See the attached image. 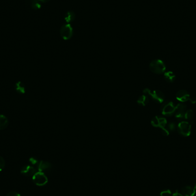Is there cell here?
I'll use <instances>...</instances> for the list:
<instances>
[{
	"label": "cell",
	"mask_w": 196,
	"mask_h": 196,
	"mask_svg": "<svg viewBox=\"0 0 196 196\" xmlns=\"http://www.w3.org/2000/svg\"><path fill=\"white\" fill-rule=\"evenodd\" d=\"M143 93L148 96H150L153 100L158 103H162L164 102L165 95L160 90H151L149 88H145Z\"/></svg>",
	"instance_id": "cell-1"
},
{
	"label": "cell",
	"mask_w": 196,
	"mask_h": 196,
	"mask_svg": "<svg viewBox=\"0 0 196 196\" xmlns=\"http://www.w3.org/2000/svg\"><path fill=\"white\" fill-rule=\"evenodd\" d=\"M150 71L156 74H161L164 73L166 70V65L163 61L160 59H155L152 61L149 65Z\"/></svg>",
	"instance_id": "cell-2"
},
{
	"label": "cell",
	"mask_w": 196,
	"mask_h": 196,
	"mask_svg": "<svg viewBox=\"0 0 196 196\" xmlns=\"http://www.w3.org/2000/svg\"><path fill=\"white\" fill-rule=\"evenodd\" d=\"M60 35L64 40H68L71 39L74 35V29L69 24H65L61 27Z\"/></svg>",
	"instance_id": "cell-3"
},
{
	"label": "cell",
	"mask_w": 196,
	"mask_h": 196,
	"mask_svg": "<svg viewBox=\"0 0 196 196\" xmlns=\"http://www.w3.org/2000/svg\"><path fill=\"white\" fill-rule=\"evenodd\" d=\"M192 126L188 122L182 121L178 125V131L183 136H189L191 134Z\"/></svg>",
	"instance_id": "cell-4"
},
{
	"label": "cell",
	"mask_w": 196,
	"mask_h": 196,
	"mask_svg": "<svg viewBox=\"0 0 196 196\" xmlns=\"http://www.w3.org/2000/svg\"><path fill=\"white\" fill-rule=\"evenodd\" d=\"M175 106L172 102H166L162 104L160 111L162 115L167 117H170L174 114Z\"/></svg>",
	"instance_id": "cell-5"
},
{
	"label": "cell",
	"mask_w": 196,
	"mask_h": 196,
	"mask_svg": "<svg viewBox=\"0 0 196 196\" xmlns=\"http://www.w3.org/2000/svg\"><path fill=\"white\" fill-rule=\"evenodd\" d=\"M33 181L37 185L43 186L48 182V178L43 172L39 171L33 175Z\"/></svg>",
	"instance_id": "cell-6"
},
{
	"label": "cell",
	"mask_w": 196,
	"mask_h": 196,
	"mask_svg": "<svg viewBox=\"0 0 196 196\" xmlns=\"http://www.w3.org/2000/svg\"><path fill=\"white\" fill-rule=\"evenodd\" d=\"M151 123L154 127L163 128L165 127V126L167 125V121L165 118L156 116L153 118Z\"/></svg>",
	"instance_id": "cell-7"
},
{
	"label": "cell",
	"mask_w": 196,
	"mask_h": 196,
	"mask_svg": "<svg viewBox=\"0 0 196 196\" xmlns=\"http://www.w3.org/2000/svg\"><path fill=\"white\" fill-rule=\"evenodd\" d=\"M186 111V106L184 103H179L175 106L174 115L175 117L178 119L184 118V115Z\"/></svg>",
	"instance_id": "cell-8"
},
{
	"label": "cell",
	"mask_w": 196,
	"mask_h": 196,
	"mask_svg": "<svg viewBox=\"0 0 196 196\" xmlns=\"http://www.w3.org/2000/svg\"><path fill=\"white\" fill-rule=\"evenodd\" d=\"M190 98L189 93L185 89H181L176 93V99L182 103L190 100Z\"/></svg>",
	"instance_id": "cell-9"
},
{
	"label": "cell",
	"mask_w": 196,
	"mask_h": 196,
	"mask_svg": "<svg viewBox=\"0 0 196 196\" xmlns=\"http://www.w3.org/2000/svg\"><path fill=\"white\" fill-rule=\"evenodd\" d=\"M21 173L23 175L26 177H31L33 176L36 173V169L33 168L32 166H25L22 168Z\"/></svg>",
	"instance_id": "cell-10"
},
{
	"label": "cell",
	"mask_w": 196,
	"mask_h": 196,
	"mask_svg": "<svg viewBox=\"0 0 196 196\" xmlns=\"http://www.w3.org/2000/svg\"><path fill=\"white\" fill-rule=\"evenodd\" d=\"M181 192L184 196H194L196 194L194 189L190 186H186L184 187Z\"/></svg>",
	"instance_id": "cell-11"
},
{
	"label": "cell",
	"mask_w": 196,
	"mask_h": 196,
	"mask_svg": "<svg viewBox=\"0 0 196 196\" xmlns=\"http://www.w3.org/2000/svg\"><path fill=\"white\" fill-rule=\"evenodd\" d=\"M52 167V165L48 162L41 160L39 162L38 165V170L39 171L43 172L50 169Z\"/></svg>",
	"instance_id": "cell-12"
},
{
	"label": "cell",
	"mask_w": 196,
	"mask_h": 196,
	"mask_svg": "<svg viewBox=\"0 0 196 196\" xmlns=\"http://www.w3.org/2000/svg\"><path fill=\"white\" fill-rule=\"evenodd\" d=\"M9 125V120L7 117L0 114V130L7 128Z\"/></svg>",
	"instance_id": "cell-13"
},
{
	"label": "cell",
	"mask_w": 196,
	"mask_h": 196,
	"mask_svg": "<svg viewBox=\"0 0 196 196\" xmlns=\"http://www.w3.org/2000/svg\"><path fill=\"white\" fill-rule=\"evenodd\" d=\"M149 102V98L146 94H143L139 97L137 100V103L141 106H145Z\"/></svg>",
	"instance_id": "cell-14"
},
{
	"label": "cell",
	"mask_w": 196,
	"mask_h": 196,
	"mask_svg": "<svg viewBox=\"0 0 196 196\" xmlns=\"http://www.w3.org/2000/svg\"><path fill=\"white\" fill-rule=\"evenodd\" d=\"M164 78L167 82H174L175 79V75L173 72H166L164 74Z\"/></svg>",
	"instance_id": "cell-15"
},
{
	"label": "cell",
	"mask_w": 196,
	"mask_h": 196,
	"mask_svg": "<svg viewBox=\"0 0 196 196\" xmlns=\"http://www.w3.org/2000/svg\"><path fill=\"white\" fill-rule=\"evenodd\" d=\"M76 17L75 13L73 11H69L65 16L64 20L68 24L74 21Z\"/></svg>",
	"instance_id": "cell-16"
},
{
	"label": "cell",
	"mask_w": 196,
	"mask_h": 196,
	"mask_svg": "<svg viewBox=\"0 0 196 196\" xmlns=\"http://www.w3.org/2000/svg\"><path fill=\"white\" fill-rule=\"evenodd\" d=\"M15 88L17 93H25V87L24 84L22 82H18L16 84Z\"/></svg>",
	"instance_id": "cell-17"
},
{
	"label": "cell",
	"mask_w": 196,
	"mask_h": 196,
	"mask_svg": "<svg viewBox=\"0 0 196 196\" xmlns=\"http://www.w3.org/2000/svg\"><path fill=\"white\" fill-rule=\"evenodd\" d=\"M31 4L32 8L35 10H39L41 7L39 0H31Z\"/></svg>",
	"instance_id": "cell-18"
},
{
	"label": "cell",
	"mask_w": 196,
	"mask_h": 196,
	"mask_svg": "<svg viewBox=\"0 0 196 196\" xmlns=\"http://www.w3.org/2000/svg\"><path fill=\"white\" fill-rule=\"evenodd\" d=\"M194 114L193 110H188L186 111L185 114L184 115V118H185L188 121H191L194 118Z\"/></svg>",
	"instance_id": "cell-19"
},
{
	"label": "cell",
	"mask_w": 196,
	"mask_h": 196,
	"mask_svg": "<svg viewBox=\"0 0 196 196\" xmlns=\"http://www.w3.org/2000/svg\"><path fill=\"white\" fill-rule=\"evenodd\" d=\"M176 129V125L174 122H170L168 125V130L173 131Z\"/></svg>",
	"instance_id": "cell-20"
},
{
	"label": "cell",
	"mask_w": 196,
	"mask_h": 196,
	"mask_svg": "<svg viewBox=\"0 0 196 196\" xmlns=\"http://www.w3.org/2000/svg\"><path fill=\"white\" fill-rule=\"evenodd\" d=\"M5 165V160L3 158V157L0 156V171H2L4 169Z\"/></svg>",
	"instance_id": "cell-21"
},
{
	"label": "cell",
	"mask_w": 196,
	"mask_h": 196,
	"mask_svg": "<svg viewBox=\"0 0 196 196\" xmlns=\"http://www.w3.org/2000/svg\"><path fill=\"white\" fill-rule=\"evenodd\" d=\"M171 194V191L170 190H166L164 191H162L160 194V196H170Z\"/></svg>",
	"instance_id": "cell-22"
},
{
	"label": "cell",
	"mask_w": 196,
	"mask_h": 196,
	"mask_svg": "<svg viewBox=\"0 0 196 196\" xmlns=\"http://www.w3.org/2000/svg\"><path fill=\"white\" fill-rule=\"evenodd\" d=\"M6 196H21V195L16 192H11L8 193Z\"/></svg>",
	"instance_id": "cell-23"
},
{
	"label": "cell",
	"mask_w": 196,
	"mask_h": 196,
	"mask_svg": "<svg viewBox=\"0 0 196 196\" xmlns=\"http://www.w3.org/2000/svg\"><path fill=\"white\" fill-rule=\"evenodd\" d=\"M162 129V133L164 136H167L169 134V131L168 130V129L165 128V127L163 128H161Z\"/></svg>",
	"instance_id": "cell-24"
},
{
	"label": "cell",
	"mask_w": 196,
	"mask_h": 196,
	"mask_svg": "<svg viewBox=\"0 0 196 196\" xmlns=\"http://www.w3.org/2000/svg\"><path fill=\"white\" fill-rule=\"evenodd\" d=\"M29 161H30L31 163L33 165H35L38 163V160H37L35 158H31L30 159Z\"/></svg>",
	"instance_id": "cell-25"
},
{
	"label": "cell",
	"mask_w": 196,
	"mask_h": 196,
	"mask_svg": "<svg viewBox=\"0 0 196 196\" xmlns=\"http://www.w3.org/2000/svg\"><path fill=\"white\" fill-rule=\"evenodd\" d=\"M184 196L182 194H181V193H179L177 192H175L174 193H173V194H172V196Z\"/></svg>",
	"instance_id": "cell-26"
},
{
	"label": "cell",
	"mask_w": 196,
	"mask_h": 196,
	"mask_svg": "<svg viewBox=\"0 0 196 196\" xmlns=\"http://www.w3.org/2000/svg\"><path fill=\"white\" fill-rule=\"evenodd\" d=\"M189 101H190V102L192 103H196V99L195 98H193V97H191V98H190V99Z\"/></svg>",
	"instance_id": "cell-27"
},
{
	"label": "cell",
	"mask_w": 196,
	"mask_h": 196,
	"mask_svg": "<svg viewBox=\"0 0 196 196\" xmlns=\"http://www.w3.org/2000/svg\"><path fill=\"white\" fill-rule=\"evenodd\" d=\"M40 2H44V3H45V2H49L50 0H39Z\"/></svg>",
	"instance_id": "cell-28"
},
{
	"label": "cell",
	"mask_w": 196,
	"mask_h": 196,
	"mask_svg": "<svg viewBox=\"0 0 196 196\" xmlns=\"http://www.w3.org/2000/svg\"><path fill=\"white\" fill-rule=\"evenodd\" d=\"M194 190H195V193H196V184L194 186Z\"/></svg>",
	"instance_id": "cell-29"
}]
</instances>
